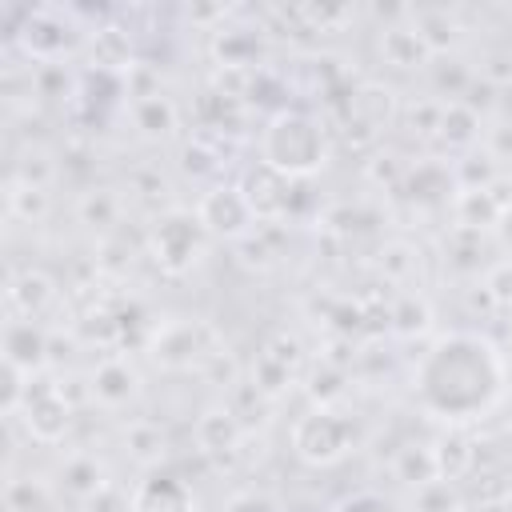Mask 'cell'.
Returning a JSON list of instances; mask_svg holds the SVG:
<instances>
[{"label":"cell","instance_id":"1","mask_svg":"<svg viewBox=\"0 0 512 512\" xmlns=\"http://www.w3.org/2000/svg\"><path fill=\"white\" fill-rule=\"evenodd\" d=\"M508 392V364L500 348L468 328L440 332L412 368L416 408L448 428L488 416Z\"/></svg>","mask_w":512,"mask_h":512},{"label":"cell","instance_id":"2","mask_svg":"<svg viewBox=\"0 0 512 512\" xmlns=\"http://www.w3.org/2000/svg\"><path fill=\"white\" fill-rule=\"evenodd\" d=\"M332 140L308 108H276L260 128V160L288 180H312L328 164Z\"/></svg>","mask_w":512,"mask_h":512},{"label":"cell","instance_id":"3","mask_svg":"<svg viewBox=\"0 0 512 512\" xmlns=\"http://www.w3.org/2000/svg\"><path fill=\"white\" fill-rule=\"evenodd\" d=\"M144 348H148L156 368H164V372H200V376H208L228 356L220 332L208 320H196V316L160 320Z\"/></svg>","mask_w":512,"mask_h":512},{"label":"cell","instance_id":"4","mask_svg":"<svg viewBox=\"0 0 512 512\" xmlns=\"http://www.w3.org/2000/svg\"><path fill=\"white\" fill-rule=\"evenodd\" d=\"M208 240H212V236L204 232L196 208H176V204H172V208H160V212L152 216L148 232H144L148 256H152L156 268L168 272V276L192 272V268L204 260V252H208Z\"/></svg>","mask_w":512,"mask_h":512},{"label":"cell","instance_id":"5","mask_svg":"<svg viewBox=\"0 0 512 512\" xmlns=\"http://www.w3.org/2000/svg\"><path fill=\"white\" fill-rule=\"evenodd\" d=\"M288 444H292L296 460H304L312 468H332L356 448V424L340 408L312 404L308 412H300L292 420Z\"/></svg>","mask_w":512,"mask_h":512},{"label":"cell","instance_id":"6","mask_svg":"<svg viewBox=\"0 0 512 512\" xmlns=\"http://www.w3.org/2000/svg\"><path fill=\"white\" fill-rule=\"evenodd\" d=\"M16 44L24 48L28 60L36 64H60L64 56H72L76 48H84L88 28L76 20V12H60V8H24L20 24H16Z\"/></svg>","mask_w":512,"mask_h":512},{"label":"cell","instance_id":"7","mask_svg":"<svg viewBox=\"0 0 512 512\" xmlns=\"http://www.w3.org/2000/svg\"><path fill=\"white\" fill-rule=\"evenodd\" d=\"M196 216H200L204 232L212 240H224V244H240L260 228V220H256L252 204L244 200L240 184H224V180H216V184H208L200 192Z\"/></svg>","mask_w":512,"mask_h":512},{"label":"cell","instance_id":"8","mask_svg":"<svg viewBox=\"0 0 512 512\" xmlns=\"http://www.w3.org/2000/svg\"><path fill=\"white\" fill-rule=\"evenodd\" d=\"M20 420H24V428H28V436L36 444H60L68 424H72V404L60 392V384H44L36 376L32 392H28L24 408H20Z\"/></svg>","mask_w":512,"mask_h":512},{"label":"cell","instance_id":"9","mask_svg":"<svg viewBox=\"0 0 512 512\" xmlns=\"http://www.w3.org/2000/svg\"><path fill=\"white\" fill-rule=\"evenodd\" d=\"M236 184H240V192H244V200L252 204V212H256L260 224H284V220H288L292 180H288L284 172H276V168H268L264 160H256V164H248V168L240 172Z\"/></svg>","mask_w":512,"mask_h":512},{"label":"cell","instance_id":"10","mask_svg":"<svg viewBox=\"0 0 512 512\" xmlns=\"http://www.w3.org/2000/svg\"><path fill=\"white\" fill-rule=\"evenodd\" d=\"M396 116H400V100H396V88L392 84L360 80V84L348 88V100H344L348 128H360L364 136H380Z\"/></svg>","mask_w":512,"mask_h":512},{"label":"cell","instance_id":"11","mask_svg":"<svg viewBox=\"0 0 512 512\" xmlns=\"http://www.w3.org/2000/svg\"><path fill=\"white\" fill-rule=\"evenodd\" d=\"M140 372H136V364L132 360H124V356H104L92 372H88V400L92 404H100V408H108V412H120V408H128L136 396H140Z\"/></svg>","mask_w":512,"mask_h":512},{"label":"cell","instance_id":"12","mask_svg":"<svg viewBox=\"0 0 512 512\" xmlns=\"http://www.w3.org/2000/svg\"><path fill=\"white\" fill-rule=\"evenodd\" d=\"M192 484L180 472L148 468V476L132 492V512H192Z\"/></svg>","mask_w":512,"mask_h":512},{"label":"cell","instance_id":"13","mask_svg":"<svg viewBox=\"0 0 512 512\" xmlns=\"http://www.w3.org/2000/svg\"><path fill=\"white\" fill-rule=\"evenodd\" d=\"M4 364L20 368L28 376L44 372V364H48V332L40 328V320L12 316L4 324Z\"/></svg>","mask_w":512,"mask_h":512},{"label":"cell","instance_id":"14","mask_svg":"<svg viewBox=\"0 0 512 512\" xmlns=\"http://www.w3.org/2000/svg\"><path fill=\"white\" fill-rule=\"evenodd\" d=\"M60 288L48 272L40 268H24V272H12L8 276V288H4V300H8V312L12 316H24V320H40L52 304H56Z\"/></svg>","mask_w":512,"mask_h":512},{"label":"cell","instance_id":"15","mask_svg":"<svg viewBox=\"0 0 512 512\" xmlns=\"http://www.w3.org/2000/svg\"><path fill=\"white\" fill-rule=\"evenodd\" d=\"M404 192H408V200L412 204H424V208H440V204H456V196H460V184H456V168H448V164H440V160H420V164H412L408 172H404V184H400Z\"/></svg>","mask_w":512,"mask_h":512},{"label":"cell","instance_id":"16","mask_svg":"<svg viewBox=\"0 0 512 512\" xmlns=\"http://www.w3.org/2000/svg\"><path fill=\"white\" fill-rule=\"evenodd\" d=\"M376 48H380V60H384L388 68H400V72H420V68H432V60H436V56L428 52V44L420 40V32L408 24V16L384 24Z\"/></svg>","mask_w":512,"mask_h":512},{"label":"cell","instance_id":"17","mask_svg":"<svg viewBox=\"0 0 512 512\" xmlns=\"http://www.w3.org/2000/svg\"><path fill=\"white\" fill-rule=\"evenodd\" d=\"M244 432H248V428L236 420V412H232L228 404L204 408V412L196 416V428H192L196 448H200L204 456H228V452H236L240 440H244Z\"/></svg>","mask_w":512,"mask_h":512},{"label":"cell","instance_id":"18","mask_svg":"<svg viewBox=\"0 0 512 512\" xmlns=\"http://www.w3.org/2000/svg\"><path fill=\"white\" fill-rule=\"evenodd\" d=\"M84 52H88V68H96V72H116V76H124L136 60H132V36L120 28V24H96V28H88V40H84Z\"/></svg>","mask_w":512,"mask_h":512},{"label":"cell","instance_id":"19","mask_svg":"<svg viewBox=\"0 0 512 512\" xmlns=\"http://www.w3.org/2000/svg\"><path fill=\"white\" fill-rule=\"evenodd\" d=\"M436 140L448 144L452 152H472L484 140V116L476 108H468L464 100H444L440 124H436Z\"/></svg>","mask_w":512,"mask_h":512},{"label":"cell","instance_id":"20","mask_svg":"<svg viewBox=\"0 0 512 512\" xmlns=\"http://www.w3.org/2000/svg\"><path fill=\"white\" fill-rule=\"evenodd\" d=\"M60 488L76 500V504H92L104 488H108V472L92 452H72L60 464Z\"/></svg>","mask_w":512,"mask_h":512},{"label":"cell","instance_id":"21","mask_svg":"<svg viewBox=\"0 0 512 512\" xmlns=\"http://www.w3.org/2000/svg\"><path fill=\"white\" fill-rule=\"evenodd\" d=\"M432 452H436V472H440V480H448V484L468 480L472 468H476V460H480V452H476V444H472V436H468L464 428H448V432L432 444Z\"/></svg>","mask_w":512,"mask_h":512},{"label":"cell","instance_id":"22","mask_svg":"<svg viewBox=\"0 0 512 512\" xmlns=\"http://www.w3.org/2000/svg\"><path fill=\"white\" fill-rule=\"evenodd\" d=\"M120 216H124V200L112 188H84L76 200V220L100 236L120 232Z\"/></svg>","mask_w":512,"mask_h":512},{"label":"cell","instance_id":"23","mask_svg":"<svg viewBox=\"0 0 512 512\" xmlns=\"http://www.w3.org/2000/svg\"><path fill=\"white\" fill-rule=\"evenodd\" d=\"M408 24L420 32V40L428 44L432 56L452 52L460 40V20L448 8H408Z\"/></svg>","mask_w":512,"mask_h":512},{"label":"cell","instance_id":"24","mask_svg":"<svg viewBox=\"0 0 512 512\" xmlns=\"http://www.w3.org/2000/svg\"><path fill=\"white\" fill-rule=\"evenodd\" d=\"M212 56L220 68H260V32L252 28H216Z\"/></svg>","mask_w":512,"mask_h":512},{"label":"cell","instance_id":"25","mask_svg":"<svg viewBox=\"0 0 512 512\" xmlns=\"http://www.w3.org/2000/svg\"><path fill=\"white\" fill-rule=\"evenodd\" d=\"M128 116H132V124H136V132L144 140H168L176 132V124H180V112H176V104L168 96L132 100L128 104Z\"/></svg>","mask_w":512,"mask_h":512},{"label":"cell","instance_id":"26","mask_svg":"<svg viewBox=\"0 0 512 512\" xmlns=\"http://www.w3.org/2000/svg\"><path fill=\"white\" fill-rule=\"evenodd\" d=\"M124 452L140 464V468H156L164 456H168V436L160 424L152 420H132L124 428Z\"/></svg>","mask_w":512,"mask_h":512},{"label":"cell","instance_id":"27","mask_svg":"<svg viewBox=\"0 0 512 512\" xmlns=\"http://www.w3.org/2000/svg\"><path fill=\"white\" fill-rule=\"evenodd\" d=\"M392 476H396L400 484H408L412 492L424 488V484H432V480H440L432 444H404V448L396 452V460H392Z\"/></svg>","mask_w":512,"mask_h":512},{"label":"cell","instance_id":"28","mask_svg":"<svg viewBox=\"0 0 512 512\" xmlns=\"http://www.w3.org/2000/svg\"><path fill=\"white\" fill-rule=\"evenodd\" d=\"M4 504H8V512H56L52 488L36 476H12L4 484Z\"/></svg>","mask_w":512,"mask_h":512},{"label":"cell","instance_id":"29","mask_svg":"<svg viewBox=\"0 0 512 512\" xmlns=\"http://www.w3.org/2000/svg\"><path fill=\"white\" fill-rule=\"evenodd\" d=\"M4 200H8V216H12V220H24V224L44 220V212H48V188L20 184V180H12V176H8Z\"/></svg>","mask_w":512,"mask_h":512},{"label":"cell","instance_id":"30","mask_svg":"<svg viewBox=\"0 0 512 512\" xmlns=\"http://www.w3.org/2000/svg\"><path fill=\"white\" fill-rule=\"evenodd\" d=\"M292 380H296V368H288V364L276 360L272 352H260V356H256V364H252V384H256L268 400L284 396V392L292 388Z\"/></svg>","mask_w":512,"mask_h":512},{"label":"cell","instance_id":"31","mask_svg":"<svg viewBox=\"0 0 512 512\" xmlns=\"http://www.w3.org/2000/svg\"><path fill=\"white\" fill-rule=\"evenodd\" d=\"M460 508H464V500H460L456 484H448V480H432L412 492V512H460Z\"/></svg>","mask_w":512,"mask_h":512},{"label":"cell","instance_id":"32","mask_svg":"<svg viewBox=\"0 0 512 512\" xmlns=\"http://www.w3.org/2000/svg\"><path fill=\"white\" fill-rule=\"evenodd\" d=\"M388 320H392V328H396L400 336H416V332L428 328L432 312H428V304H424L416 292H404V296L396 300V308L388 312Z\"/></svg>","mask_w":512,"mask_h":512},{"label":"cell","instance_id":"33","mask_svg":"<svg viewBox=\"0 0 512 512\" xmlns=\"http://www.w3.org/2000/svg\"><path fill=\"white\" fill-rule=\"evenodd\" d=\"M308 392H312V400H316V404H328V408H332V404L344 396V372H340L336 364L320 360V364H316V372H312Z\"/></svg>","mask_w":512,"mask_h":512},{"label":"cell","instance_id":"34","mask_svg":"<svg viewBox=\"0 0 512 512\" xmlns=\"http://www.w3.org/2000/svg\"><path fill=\"white\" fill-rule=\"evenodd\" d=\"M12 180L48 188V180H52V160H48V152H44V148H24V156H20L16 172H12Z\"/></svg>","mask_w":512,"mask_h":512},{"label":"cell","instance_id":"35","mask_svg":"<svg viewBox=\"0 0 512 512\" xmlns=\"http://www.w3.org/2000/svg\"><path fill=\"white\" fill-rule=\"evenodd\" d=\"M332 512H400V504L376 488H360V492H348L344 500H336Z\"/></svg>","mask_w":512,"mask_h":512},{"label":"cell","instance_id":"36","mask_svg":"<svg viewBox=\"0 0 512 512\" xmlns=\"http://www.w3.org/2000/svg\"><path fill=\"white\" fill-rule=\"evenodd\" d=\"M224 512H288V508L264 488H244V492L224 500Z\"/></svg>","mask_w":512,"mask_h":512},{"label":"cell","instance_id":"37","mask_svg":"<svg viewBox=\"0 0 512 512\" xmlns=\"http://www.w3.org/2000/svg\"><path fill=\"white\" fill-rule=\"evenodd\" d=\"M416 248L412 244H404V240H392V244H384L380 248V268H384V276H392V280H404L408 272L404 268H412L416 264Z\"/></svg>","mask_w":512,"mask_h":512},{"label":"cell","instance_id":"38","mask_svg":"<svg viewBox=\"0 0 512 512\" xmlns=\"http://www.w3.org/2000/svg\"><path fill=\"white\" fill-rule=\"evenodd\" d=\"M484 156L492 164H512V124H492L484 128Z\"/></svg>","mask_w":512,"mask_h":512},{"label":"cell","instance_id":"39","mask_svg":"<svg viewBox=\"0 0 512 512\" xmlns=\"http://www.w3.org/2000/svg\"><path fill=\"white\" fill-rule=\"evenodd\" d=\"M484 292L496 300V304H508L512 300V260H500L484 272Z\"/></svg>","mask_w":512,"mask_h":512},{"label":"cell","instance_id":"40","mask_svg":"<svg viewBox=\"0 0 512 512\" xmlns=\"http://www.w3.org/2000/svg\"><path fill=\"white\" fill-rule=\"evenodd\" d=\"M84 512H132V496H124L116 484H108L92 504H84Z\"/></svg>","mask_w":512,"mask_h":512},{"label":"cell","instance_id":"41","mask_svg":"<svg viewBox=\"0 0 512 512\" xmlns=\"http://www.w3.org/2000/svg\"><path fill=\"white\" fill-rule=\"evenodd\" d=\"M508 440H512V424H508Z\"/></svg>","mask_w":512,"mask_h":512}]
</instances>
